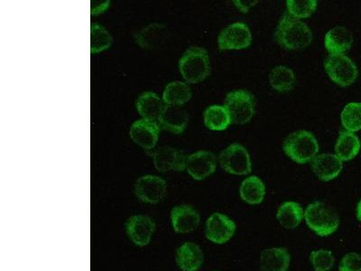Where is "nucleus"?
<instances>
[{"mask_svg":"<svg viewBox=\"0 0 361 271\" xmlns=\"http://www.w3.org/2000/svg\"><path fill=\"white\" fill-rule=\"evenodd\" d=\"M310 28L305 22L285 13L277 25L275 32L276 43L288 50H301L312 42Z\"/></svg>","mask_w":361,"mask_h":271,"instance_id":"nucleus-1","label":"nucleus"},{"mask_svg":"<svg viewBox=\"0 0 361 271\" xmlns=\"http://www.w3.org/2000/svg\"><path fill=\"white\" fill-rule=\"evenodd\" d=\"M179 70L188 83H199L211 73V63L207 50L192 47L185 51L179 61Z\"/></svg>","mask_w":361,"mask_h":271,"instance_id":"nucleus-2","label":"nucleus"},{"mask_svg":"<svg viewBox=\"0 0 361 271\" xmlns=\"http://www.w3.org/2000/svg\"><path fill=\"white\" fill-rule=\"evenodd\" d=\"M306 224L321 237L330 236L338 230L340 218L326 203L317 201L310 203L305 212Z\"/></svg>","mask_w":361,"mask_h":271,"instance_id":"nucleus-3","label":"nucleus"},{"mask_svg":"<svg viewBox=\"0 0 361 271\" xmlns=\"http://www.w3.org/2000/svg\"><path fill=\"white\" fill-rule=\"evenodd\" d=\"M283 152L298 164L312 162L317 156L318 141L310 131H300L289 135L283 145Z\"/></svg>","mask_w":361,"mask_h":271,"instance_id":"nucleus-4","label":"nucleus"},{"mask_svg":"<svg viewBox=\"0 0 361 271\" xmlns=\"http://www.w3.org/2000/svg\"><path fill=\"white\" fill-rule=\"evenodd\" d=\"M224 107L230 115L231 124L243 125L253 118L256 112V102L247 90H236L226 96Z\"/></svg>","mask_w":361,"mask_h":271,"instance_id":"nucleus-5","label":"nucleus"},{"mask_svg":"<svg viewBox=\"0 0 361 271\" xmlns=\"http://www.w3.org/2000/svg\"><path fill=\"white\" fill-rule=\"evenodd\" d=\"M324 68L330 79L341 87L353 85L359 76L356 64L343 54H330L324 61Z\"/></svg>","mask_w":361,"mask_h":271,"instance_id":"nucleus-6","label":"nucleus"},{"mask_svg":"<svg viewBox=\"0 0 361 271\" xmlns=\"http://www.w3.org/2000/svg\"><path fill=\"white\" fill-rule=\"evenodd\" d=\"M221 169L235 176H247L252 169L250 154L243 145L231 144L219 156Z\"/></svg>","mask_w":361,"mask_h":271,"instance_id":"nucleus-7","label":"nucleus"},{"mask_svg":"<svg viewBox=\"0 0 361 271\" xmlns=\"http://www.w3.org/2000/svg\"><path fill=\"white\" fill-rule=\"evenodd\" d=\"M252 43L250 29L245 23L238 22L228 25L218 37L219 48L221 51L240 50Z\"/></svg>","mask_w":361,"mask_h":271,"instance_id":"nucleus-8","label":"nucleus"},{"mask_svg":"<svg viewBox=\"0 0 361 271\" xmlns=\"http://www.w3.org/2000/svg\"><path fill=\"white\" fill-rule=\"evenodd\" d=\"M167 186L166 182L159 176H144L135 182V193L140 201L156 203L163 201L164 196L166 195Z\"/></svg>","mask_w":361,"mask_h":271,"instance_id":"nucleus-9","label":"nucleus"},{"mask_svg":"<svg viewBox=\"0 0 361 271\" xmlns=\"http://www.w3.org/2000/svg\"><path fill=\"white\" fill-rule=\"evenodd\" d=\"M236 231V224L227 215L215 212L208 218L205 235L209 241L216 244H224L231 240Z\"/></svg>","mask_w":361,"mask_h":271,"instance_id":"nucleus-10","label":"nucleus"},{"mask_svg":"<svg viewBox=\"0 0 361 271\" xmlns=\"http://www.w3.org/2000/svg\"><path fill=\"white\" fill-rule=\"evenodd\" d=\"M154 230L156 224L153 219L147 215H133L126 222L128 236L137 246H147L152 239Z\"/></svg>","mask_w":361,"mask_h":271,"instance_id":"nucleus-11","label":"nucleus"},{"mask_svg":"<svg viewBox=\"0 0 361 271\" xmlns=\"http://www.w3.org/2000/svg\"><path fill=\"white\" fill-rule=\"evenodd\" d=\"M217 157L209 151L201 150L186 158V170L195 180L207 179L215 172Z\"/></svg>","mask_w":361,"mask_h":271,"instance_id":"nucleus-12","label":"nucleus"},{"mask_svg":"<svg viewBox=\"0 0 361 271\" xmlns=\"http://www.w3.org/2000/svg\"><path fill=\"white\" fill-rule=\"evenodd\" d=\"M160 128L157 121L142 119L132 124L130 131V138L135 144L145 150H153L159 137Z\"/></svg>","mask_w":361,"mask_h":271,"instance_id":"nucleus-13","label":"nucleus"},{"mask_svg":"<svg viewBox=\"0 0 361 271\" xmlns=\"http://www.w3.org/2000/svg\"><path fill=\"white\" fill-rule=\"evenodd\" d=\"M154 167L160 172L186 169V157L176 148L162 147L152 154Z\"/></svg>","mask_w":361,"mask_h":271,"instance_id":"nucleus-14","label":"nucleus"},{"mask_svg":"<svg viewBox=\"0 0 361 271\" xmlns=\"http://www.w3.org/2000/svg\"><path fill=\"white\" fill-rule=\"evenodd\" d=\"M201 217L191 205L176 206L171 212V222L177 234H189L198 228Z\"/></svg>","mask_w":361,"mask_h":271,"instance_id":"nucleus-15","label":"nucleus"},{"mask_svg":"<svg viewBox=\"0 0 361 271\" xmlns=\"http://www.w3.org/2000/svg\"><path fill=\"white\" fill-rule=\"evenodd\" d=\"M343 161L336 155L324 153L318 155L312 160V169L324 182L334 180L343 170Z\"/></svg>","mask_w":361,"mask_h":271,"instance_id":"nucleus-16","label":"nucleus"},{"mask_svg":"<svg viewBox=\"0 0 361 271\" xmlns=\"http://www.w3.org/2000/svg\"><path fill=\"white\" fill-rule=\"evenodd\" d=\"M189 116L182 106L166 105L158 124L160 127L173 134H182L188 124Z\"/></svg>","mask_w":361,"mask_h":271,"instance_id":"nucleus-17","label":"nucleus"},{"mask_svg":"<svg viewBox=\"0 0 361 271\" xmlns=\"http://www.w3.org/2000/svg\"><path fill=\"white\" fill-rule=\"evenodd\" d=\"M176 263L183 271H198L204 261L202 248L193 243H185L176 251Z\"/></svg>","mask_w":361,"mask_h":271,"instance_id":"nucleus-18","label":"nucleus"},{"mask_svg":"<svg viewBox=\"0 0 361 271\" xmlns=\"http://www.w3.org/2000/svg\"><path fill=\"white\" fill-rule=\"evenodd\" d=\"M291 255L286 248H270L260 255V270L262 271H288Z\"/></svg>","mask_w":361,"mask_h":271,"instance_id":"nucleus-19","label":"nucleus"},{"mask_svg":"<svg viewBox=\"0 0 361 271\" xmlns=\"http://www.w3.org/2000/svg\"><path fill=\"white\" fill-rule=\"evenodd\" d=\"M169 37V30L164 25L151 24L135 35V43L144 49L160 47Z\"/></svg>","mask_w":361,"mask_h":271,"instance_id":"nucleus-20","label":"nucleus"},{"mask_svg":"<svg viewBox=\"0 0 361 271\" xmlns=\"http://www.w3.org/2000/svg\"><path fill=\"white\" fill-rule=\"evenodd\" d=\"M353 44L350 31L343 27H336L325 35L324 45L330 54H343Z\"/></svg>","mask_w":361,"mask_h":271,"instance_id":"nucleus-21","label":"nucleus"},{"mask_svg":"<svg viewBox=\"0 0 361 271\" xmlns=\"http://www.w3.org/2000/svg\"><path fill=\"white\" fill-rule=\"evenodd\" d=\"M166 105L163 100L152 92L142 93L135 102L137 112L142 117L157 122Z\"/></svg>","mask_w":361,"mask_h":271,"instance_id":"nucleus-22","label":"nucleus"},{"mask_svg":"<svg viewBox=\"0 0 361 271\" xmlns=\"http://www.w3.org/2000/svg\"><path fill=\"white\" fill-rule=\"evenodd\" d=\"M361 143L357 135L347 131L340 132L335 145V155L341 161L353 160L360 153Z\"/></svg>","mask_w":361,"mask_h":271,"instance_id":"nucleus-23","label":"nucleus"},{"mask_svg":"<svg viewBox=\"0 0 361 271\" xmlns=\"http://www.w3.org/2000/svg\"><path fill=\"white\" fill-rule=\"evenodd\" d=\"M240 195L248 205H259L265 198L266 186L259 177H247L240 185Z\"/></svg>","mask_w":361,"mask_h":271,"instance_id":"nucleus-24","label":"nucleus"},{"mask_svg":"<svg viewBox=\"0 0 361 271\" xmlns=\"http://www.w3.org/2000/svg\"><path fill=\"white\" fill-rule=\"evenodd\" d=\"M305 217L302 206L295 202H286L277 210L276 218L286 229H295Z\"/></svg>","mask_w":361,"mask_h":271,"instance_id":"nucleus-25","label":"nucleus"},{"mask_svg":"<svg viewBox=\"0 0 361 271\" xmlns=\"http://www.w3.org/2000/svg\"><path fill=\"white\" fill-rule=\"evenodd\" d=\"M203 121L209 130L225 131L231 124V119L224 106H209L203 114Z\"/></svg>","mask_w":361,"mask_h":271,"instance_id":"nucleus-26","label":"nucleus"},{"mask_svg":"<svg viewBox=\"0 0 361 271\" xmlns=\"http://www.w3.org/2000/svg\"><path fill=\"white\" fill-rule=\"evenodd\" d=\"M192 98V90L183 82L170 83L163 93V101L166 105L182 106Z\"/></svg>","mask_w":361,"mask_h":271,"instance_id":"nucleus-27","label":"nucleus"},{"mask_svg":"<svg viewBox=\"0 0 361 271\" xmlns=\"http://www.w3.org/2000/svg\"><path fill=\"white\" fill-rule=\"evenodd\" d=\"M269 83L276 92H288L295 85V73L288 67L277 66L271 71Z\"/></svg>","mask_w":361,"mask_h":271,"instance_id":"nucleus-28","label":"nucleus"},{"mask_svg":"<svg viewBox=\"0 0 361 271\" xmlns=\"http://www.w3.org/2000/svg\"><path fill=\"white\" fill-rule=\"evenodd\" d=\"M112 44V37L104 27L94 23L90 27V53L98 54L108 49Z\"/></svg>","mask_w":361,"mask_h":271,"instance_id":"nucleus-29","label":"nucleus"},{"mask_svg":"<svg viewBox=\"0 0 361 271\" xmlns=\"http://www.w3.org/2000/svg\"><path fill=\"white\" fill-rule=\"evenodd\" d=\"M341 124L349 132L361 131V103L350 102L345 106L341 114Z\"/></svg>","mask_w":361,"mask_h":271,"instance_id":"nucleus-30","label":"nucleus"},{"mask_svg":"<svg viewBox=\"0 0 361 271\" xmlns=\"http://www.w3.org/2000/svg\"><path fill=\"white\" fill-rule=\"evenodd\" d=\"M316 0H288L286 8L288 14L296 19L308 18L316 11Z\"/></svg>","mask_w":361,"mask_h":271,"instance_id":"nucleus-31","label":"nucleus"},{"mask_svg":"<svg viewBox=\"0 0 361 271\" xmlns=\"http://www.w3.org/2000/svg\"><path fill=\"white\" fill-rule=\"evenodd\" d=\"M310 260L314 271H330L335 263L334 254L327 250L312 251Z\"/></svg>","mask_w":361,"mask_h":271,"instance_id":"nucleus-32","label":"nucleus"},{"mask_svg":"<svg viewBox=\"0 0 361 271\" xmlns=\"http://www.w3.org/2000/svg\"><path fill=\"white\" fill-rule=\"evenodd\" d=\"M338 270L361 271V255L355 253L345 255L338 266Z\"/></svg>","mask_w":361,"mask_h":271,"instance_id":"nucleus-33","label":"nucleus"},{"mask_svg":"<svg viewBox=\"0 0 361 271\" xmlns=\"http://www.w3.org/2000/svg\"><path fill=\"white\" fill-rule=\"evenodd\" d=\"M235 6L243 13H247L251 8L257 5V1H250V0H235Z\"/></svg>","mask_w":361,"mask_h":271,"instance_id":"nucleus-34","label":"nucleus"},{"mask_svg":"<svg viewBox=\"0 0 361 271\" xmlns=\"http://www.w3.org/2000/svg\"><path fill=\"white\" fill-rule=\"evenodd\" d=\"M109 2H99V4H92V14L97 15L104 12L109 8Z\"/></svg>","mask_w":361,"mask_h":271,"instance_id":"nucleus-35","label":"nucleus"},{"mask_svg":"<svg viewBox=\"0 0 361 271\" xmlns=\"http://www.w3.org/2000/svg\"><path fill=\"white\" fill-rule=\"evenodd\" d=\"M357 220L361 222V200L359 202V203H357Z\"/></svg>","mask_w":361,"mask_h":271,"instance_id":"nucleus-36","label":"nucleus"}]
</instances>
